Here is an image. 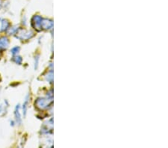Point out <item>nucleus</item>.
Returning <instances> with one entry per match:
<instances>
[{
    "instance_id": "nucleus-1",
    "label": "nucleus",
    "mask_w": 168,
    "mask_h": 148,
    "mask_svg": "<svg viewBox=\"0 0 168 148\" xmlns=\"http://www.w3.org/2000/svg\"><path fill=\"white\" fill-rule=\"evenodd\" d=\"M0 6H1V1H0Z\"/></svg>"
}]
</instances>
